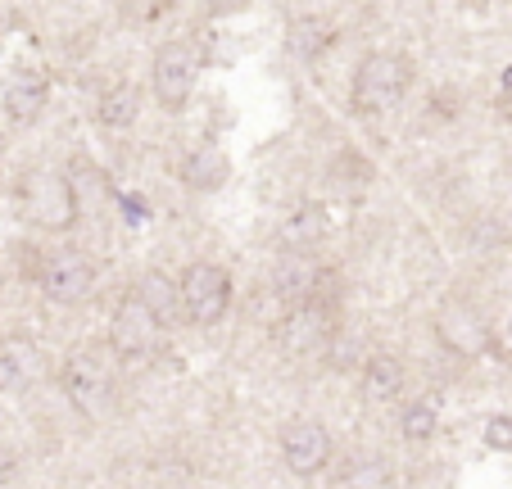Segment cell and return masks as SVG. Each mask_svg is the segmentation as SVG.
I'll list each match as a JSON object with an SVG mask.
<instances>
[{
    "label": "cell",
    "instance_id": "cell-8",
    "mask_svg": "<svg viewBox=\"0 0 512 489\" xmlns=\"http://www.w3.org/2000/svg\"><path fill=\"white\" fill-rule=\"evenodd\" d=\"M281 462H286L295 476H318L331 462V435L318 422H290L281 431Z\"/></svg>",
    "mask_w": 512,
    "mask_h": 489
},
{
    "label": "cell",
    "instance_id": "cell-6",
    "mask_svg": "<svg viewBox=\"0 0 512 489\" xmlns=\"http://www.w3.org/2000/svg\"><path fill=\"white\" fill-rule=\"evenodd\" d=\"M41 290H46L55 304H78L96 290V263L78 250H59L41 263Z\"/></svg>",
    "mask_w": 512,
    "mask_h": 489
},
{
    "label": "cell",
    "instance_id": "cell-13",
    "mask_svg": "<svg viewBox=\"0 0 512 489\" xmlns=\"http://www.w3.org/2000/svg\"><path fill=\"white\" fill-rule=\"evenodd\" d=\"M227 177H232V163H227V154L218 145H200V150H191L182 159V182L191 191H218Z\"/></svg>",
    "mask_w": 512,
    "mask_h": 489
},
{
    "label": "cell",
    "instance_id": "cell-7",
    "mask_svg": "<svg viewBox=\"0 0 512 489\" xmlns=\"http://www.w3.org/2000/svg\"><path fill=\"white\" fill-rule=\"evenodd\" d=\"M331 331H336V308L290 304L286 322L277 326V340H281L286 354H309V349H327Z\"/></svg>",
    "mask_w": 512,
    "mask_h": 489
},
{
    "label": "cell",
    "instance_id": "cell-9",
    "mask_svg": "<svg viewBox=\"0 0 512 489\" xmlns=\"http://www.w3.org/2000/svg\"><path fill=\"white\" fill-rule=\"evenodd\" d=\"M109 367L100 363L96 354H78L73 363L64 367V394L73 399V408L87 417H100L109 403Z\"/></svg>",
    "mask_w": 512,
    "mask_h": 489
},
{
    "label": "cell",
    "instance_id": "cell-23",
    "mask_svg": "<svg viewBox=\"0 0 512 489\" xmlns=\"http://www.w3.org/2000/svg\"><path fill=\"white\" fill-rule=\"evenodd\" d=\"M499 109H503V118H512V87H503V96H499Z\"/></svg>",
    "mask_w": 512,
    "mask_h": 489
},
{
    "label": "cell",
    "instance_id": "cell-2",
    "mask_svg": "<svg viewBox=\"0 0 512 489\" xmlns=\"http://www.w3.org/2000/svg\"><path fill=\"white\" fill-rule=\"evenodd\" d=\"M408 87H413V68L404 55H390V50H377L354 68V105L363 114H390L408 96Z\"/></svg>",
    "mask_w": 512,
    "mask_h": 489
},
{
    "label": "cell",
    "instance_id": "cell-24",
    "mask_svg": "<svg viewBox=\"0 0 512 489\" xmlns=\"http://www.w3.org/2000/svg\"><path fill=\"white\" fill-rule=\"evenodd\" d=\"M503 87H512V68H503Z\"/></svg>",
    "mask_w": 512,
    "mask_h": 489
},
{
    "label": "cell",
    "instance_id": "cell-22",
    "mask_svg": "<svg viewBox=\"0 0 512 489\" xmlns=\"http://www.w3.org/2000/svg\"><path fill=\"white\" fill-rule=\"evenodd\" d=\"M345 485H390V471L381 467H363V471H349Z\"/></svg>",
    "mask_w": 512,
    "mask_h": 489
},
{
    "label": "cell",
    "instance_id": "cell-20",
    "mask_svg": "<svg viewBox=\"0 0 512 489\" xmlns=\"http://www.w3.org/2000/svg\"><path fill=\"white\" fill-rule=\"evenodd\" d=\"M485 444L512 453V417H490V422H485Z\"/></svg>",
    "mask_w": 512,
    "mask_h": 489
},
{
    "label": "cell",
    "instance_id": "cell-19",
    "mask_svg": "<svg viewBox=\"0 0 512 489\" xmlns=\"http://www.w3.org/2000/svg\"><path fill=\"white\" fill-rule=\"evenodd\" d=\"M435 403H426V399H417V403H408L404 408V417H399V431H404V440H413V444H426L435 435Z\"/></svg>",
    "mask_w": 512,
    "mask_h": 489
},
{
    "label": "cell",
    "instance_id": "cell-4",
    "mask_svg": "<svg viewBox=\"0 0 512 489\" xmlns=\"http://www.w3.org/2000/svg\"><path fill=\"white\" fill-rule=\"evenodd\" d=\"M177 295H182V317L195 326H213L223 322L227 308H232V272L218 268V263H191L177 281Z\"/></svg>",
    "mask_w": 512,
    "mask_h": 489
},
{
    "label": "cell",
    "instance_id": "cell-17",
    "mask_svg": "<svg viewBox=\"0 0 512 489\" xmlns=\"http://www.w3.org/2000/svg\"><path fill=\"white\" fill-rule=\"evenodd\" d=\"M327 46H336V28L322 19H300L295 32H290V50L300 59H318Z\"/></svg>",
    "mask_w": 512,
    "mask_h": 489
},
{
    "label": "cell",
    "instance_id": "cell-11",
    "mask_svg": "<svg viewBox=\"0 0 512 489\" xmlns=\"http://www.w3.org/2000/svg\"><path fill=\"white\" fill-rule=\"evenodd\" d=\"M435 331H440V340H445L454 354H481V349L490 345V331H485V322L472 308H445L440 322H435Z\"/></svg>",
    "mask_w": 512,
    "mask_h": 489
},
{
    "label": "cell",
    "instance_id": "cell-15",
    "mask_svg": "<svg viewBox=\"0 0 512 489\" xmlns=\"http://www.w3.org/2000/svg\"><path fill=\"white\" fill-rule=\"evenodd\" d=\"M322 236H327V213L318 204H300L286 218V227H281V245L286 250H313Z\"/></svg>",
    "mask_w": 512,
    "mask_h": 489
},
{
    "label": "cell",
    "instance_id": "cell-3",
    "mask_svg": "<svg viewBox=\"0 0 512 489\" xmlns=\"http://www.w3.org/2000/svg\"><path fill=\"white\" fill-rule=\"evenodd\" d=\"M204 73V50L195 41L177 37L155 50V68H150V87L164 109H182L195 96V82Z\"/></svg>",
    "mask_w": 512,
    "mask_h": 489
},
{
    "label": "cell",
    "instance_id": "cell-18",
    "mask_svg": "<svg viewBox=\"0 0 512 489\" xmlns=\"http://www.w3.org/2000/svg\"><path fill=\"white\" fill-rule=\"evenodd\" d=\"M141 114V91L136 87H114L100 100V123L105 127H132Z\"/></svg>",
    "mask_w": 512,
    "mask_h": 489
},
{
    "label": "cell",
    "instance_id": "cell-16",
    "mask_svg": "<svg viewBox=\"0 0 512 489\" xmlns=\"http://www.w3.org/2000/svg\"><path fill=\"white\" fill-rule=\"evenodd\" d=\"M132 290H136V295H141L150 308H155L159 317H164V326L182 317V295H177V286L164 277V272H141Z\"/></svg>",
    "mask_w": 512,
    "mask_h": 489
},
{
    "label": "cell",
    "instance_id": "cell-5",
    "mask_svg": "<svg viewBox=\"0 0 512 489\" xmlns=\"http://www.w3.org/2000/svg\"><path fill=\"white\" fill-rule=\"evenodd\" d=\"M159 340H164V317L145 304L136 290H127L114 322H109V349L118 358H145L159 349Z\"/></svg>",
    "mask_w": 512,
    "mask_h": 489
},
{
    "label": "cell",
    "instance_id": "cell-12",
    "mask_svg": "<svg viewBox=\"0 0 512 489\" xmlns=\"http://www.w3.org/2000/svg\"><path fill=\"white\" fill-rule=\"evenodd\" d=\"M272 277H277L272 286H277V295L286 304H304L313 295V286H318V263L309 259V250H286V259L277 263Z\"/></svg>",
    "mask_w": 512,
    "mask_h": 489
},
{
    "label": "cell",
    "instance_id": "cell-21",
    "mask_svg": "<svg viewBox=\"0 0 512 489\" xmlns=\"http://www.w3.org/2000/svg\"><path fill=\"white\" fill-rule=\"evenodd\" d=\"M14 390H23V367L10 354H0V394H14Z\"/></svg>",
    "mask_w": 512,
    "mask_h": 489
},
{
    "label": "cell",
    "instance_id": "cell-14",
    "mask_svg": "<svg viewBox=\"0 0 512 489\" xmlns=\"http://www.w3.org/2000/svg\"><path fill=\"white\" fill-rule=\"evenodd\" d=\"M363 394H368L372 403H386L395 399V394H404V363L390 354H377L363 363Z\"/></svg>",
    "mask_w": 512,
    "mask_h": 489
},
{
    "label": "cell",
    "instance_id": "cell-1",
    "mask_svg": "<svg viewBox=\"0 0 512 489\" xmlns=\"http://www.w3.org/2000/svg\"><path fill=\"white\" fill-rule=\"evenodd\" d=\"M14 204H19V218L37 231H68L82 213L73 182L55 168H28L14 186Z\"/></svg>",
    "mask_w": 512,
    "mask_h": 489
},
{
    "label": "cell",
    "instance_id": "cell-10",
    "mask_svg": "<svg viewBox=\"0 0 512 489\" xmlns=\"http://www.w3.org/2000/svg\"><path fill=\"white\" fill-rule=\"evenodd\" d=\"M46 96H50V82L37 68H14L5 77V114L14 123H37L41 109H46Z\"/></svg>",
    "mask_w": 512,
    "mask_h": 489
}]
</instances>
